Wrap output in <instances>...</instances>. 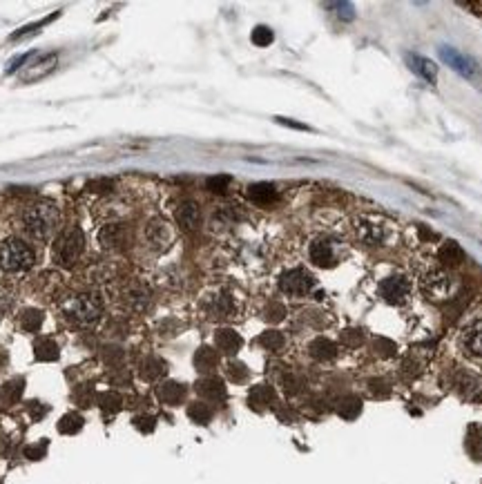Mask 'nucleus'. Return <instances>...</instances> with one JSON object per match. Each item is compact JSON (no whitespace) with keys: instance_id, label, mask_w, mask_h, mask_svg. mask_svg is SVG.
<instances>
[{"instance_id":"f8f14e48","label":"nucleus","mask_w":482,"mask_h":484,"mask_svg":"<svg viewBox=\"0 0 482 484\" xmlns=\"http://www.w3.org/2000/svg\"><path fill=\"white\" fill-rule=\"evenodd\" d=\"M177 221L181 228L186 230H197L199 228V221H201V212L199 206L195 201H183L181 206L177 208Z\"/></svg>"},{"instance_id":"412c9836","label":"nucleus","mask_w":482,"mask_h":484,"mask_svg":"<svg viewBox=\"0 0 482 484\" xmlns=\"http://www.w3.org/2000/svg\"><path fill=\"white\" fill-rule=\"evenodd\" d=\"M23 389H25L23 380H12V382H7L3 389H0V398H3L5 404H14V402L21 400Z\"/></svg>"},{"instance_id":"393cba45","label":"nucleus","mask_w":482,"mask_h":484,"mask_svg":"<svg viewBox=\"0 0 482 484\" xmlns=\"http://www.w3.org/2000/svg\"><path fill=\"white\" fill-rule=\"evenodd\" d=\"M121 395L119 393H114V391H108V393H103L101 398H99V406H101V411L105 413H117L121 411Z\"/></svg>"},{"instance_id":"2f4dec72","label":"nucleus","mask_w":482,"mask_h":484,"mask_svg":"<svg viewBox=\"0 0 482 484\" xmlns=\"http://www.w3.org/2000/svg\"><path fill=\"white\" fill-rule=\"evenodd\" d=\"M228 186H230V177H226V174H219V177L208 179V190H212V192H226Z\"/></svg>"},{"instance_id":"0eeeda50","label":"nucleus","mask_w":482,"mask_h":484,"mask_svg":"<svg viewBox=\"0 0 482 484\" xmlns=\"http://www.w3.org/2000/svg\"><path fill=\"white\" fill-rule=\"evenodd\" d=\"M440 56L451 70H456L458 74L465 76V79H474V76H478V65H476L474 58L460 54L458 50H453V47H440Z\"/></svg>"},{"instance_id":"b1692460","label":"nucleus","mask_w":482,"mask_h":484,"mask_svg":"<svg viewBox=\"0 0 482 484\" xmlns=\"http://www.w3.org/2000/svg\"><path fill=\"white\" fill-rule=\"evenodd\" d=\"M43 313L41 311H34V308H30V311H25L23 317H21V326H23V331L27 333H36L38 328L43 326Z\"/></svg>"},{"instance_id":"7ed1b4c3","label":"nucleus","mask_w":482,"mask_h":484,"mask_svg":"<svg viewBox=\"0 0 482 484\" xmlns=\"http://www.w3.org/2000/svg\"><path fill=\"white\" fill-rule=\"evenodd\" d=\"M34 250L21 239H7L0 244V268L9 270V273H18V270H27L34 266Z\"/></svg>"},{"instance_id":"72a5a7b5","label":"nucleus","mask_w":482,"mask_h":484,"mask_svg":"<svg viewBox=\"0 0 482 484\" xmlns=\"http://www.w3.org/2000/svg\"><path fill=\"white\" fill-rule=\"evenodd\" d=\"M45 451H47V444L41 442L38 447H27V449H25V456L30 458V460H41V458L45 456Z\"/></svg>"},{"instance_id":"c9c22d12","label":"nucleus","mask_w":482,"mask_h":484,"mask_svg":"<svg viewBox=\"0 0 482 484\" xmlns=\"http://www.w3.org/2000/svg\"><path fill=\"white\" fill-rule=\"evenodd\" d=\"M110 188H112L110 181H92V183H88V190H92V192H108Z\"/></svg>"},{"instance_id":"5701e85b","label":"nucleus","mask_w":482,"mask_h":484,"mask_svg":"<svg viewBox=\"0 0 482 484\" xmlns=\"http://www.w3.org/2000/svg\"><path fill=\"white\" fill-rule=\"evenodd\" d=\"M83 429V418L79 413H67L61 418L59 422V431L61 433H67V435H74V433H79Z\"/></svg>"},{"instance_id":"423d86ee","label":"nucleus","mask_w":482,"mask_h":484,"mask_svg":"<svg viewBox=\"0 0 482 484\" xmlns=\"http://www.w3.org/2000/svg\"><path fill=\"white\" fill-rule=\"evenodd\" d=\"M313 286H315V279L311 273H306L304 268H293L279 277V288H282V293L293 295V297L311 293Z\"/></svg>"},{"instance_id":"cd10ccee","label":"nucleus","mask_w":482,"mask_h":484,"mask_svg":"<svg viewBox=\"0 0 482 484\" xmlns=\"http://www.w3.org/2000/svg\"><path fill=\"white\" fill-rule=\"evenodd\" d=\"M311 353H313V357H317V360H329V357L335 355V346L329 340H317L311 346Z\"/></svg>"},{"instance_id":"2eb2a0df","label":"nucleus","mask_w":482,"mask_h":484,"mask_svg":"<svg viewBox=\"0 0 482 484\" xmlns=\"http://www.w3.org/2000/svg\"><path fill=\"white\" fill-rule=\"evenodd\" d=\"M146 237L154 248H166L170 244V228L163 221H150V226L146 228Z\"/></svg>"},{"instance_id":"6e6552de","label":"nucleus","mask_w":482,"mask_h":484,"mask_svg":"<svg viewBox=\"0 0 482 484\" xmlns=\"http://www.w3.org/2000/svg\"><path fill=\"white\" fill-rule=\"evenodd\" d=\"M355 230H358V237L364 239L366 244H371V246H382L389 237V230H387V226H384V221L375 219V217L360 219Z\"/></svg>"},{"instance_id":"f257e3e1","label":"nucleus","mask_w":482,"mask_h":484,"mask_svg":"<svg viewBox=\"0 0 482 484\" xmlns=\"http://www.w3.org/2000/svg\"><path fill=\"white\" fill-rule=\"evenodd\" d=\"M61 212L52 203H36L23 212V226L36 241H47L59 228Z\"/></svg>"},{"instance_id":"bb28decb","label":"nucleus","mask_w":482,"mask_h":484,"mask_svg":"<svg viewBox=\"0 0 482 484\" xmlns=\"http://www.w3.org/2000/svg\"><path fill=\"white\" fill-rule=\"evenodd\" d=\"M195 364H197L199 371H210L212 366L217 364L215 351H210V348H201V351L197 353V357H195Z\"/></svg>"},{"instance_id":"9b49d317","label":"nucleus","mask_w":482,"mask_h":484,"mask_svg":"<svg viewBox=\"0 0 482 484\" xmlns=\"http://www.w3.org/2000/svg\"><path fill=\"white\" fill-rule=\"evenodd\" d=\"M460 342H462V348H465L469 355L482 357V317L476 319V322H471L465 331H462Z\"/></svg>"},{"instance_id":"f704fd0d","label":"nucleus","mask_w":482,"mask_h":484,"mask_svg":"<svg viewBox=\"0 0 482 484\" xmlns=\"http://www.w3.org/2000/svg\"><path fill=\"white\" fill-rule=\"evenodd\" d=\"M246 366H241V364H230V377H233L235 382H241V380H246Z\"/></svg>"},{"instance_id":"4c0bfd02","label":"nucleus","mask_w":482,"mask_h":484,"mask_svg":"<svg viewBox=\"0 0 482 484\" xmlns=\"http://www.w3.org/2000/svg\"><path fill=\"white\" fill-rule=\"evenodd\" d=\"M45 411H47V409H45V406H41V404H38V402H34V404L30 406V415H32V418H34V420H41Z\"/></svg>"},{"instance_id":"20e7f679","label":"nucleus","mask_w":482,"mask_h":484,"mask_svg":"<svg viewBox=\"0 0 482 484\" xmlns=\"http://www.w3.org/2000/svg\"><path fill=\"white\" fill-rule=\"evenodd\" d=\"M65 317L79 326H94L101 319V302L96 295H79L65 304Z\"/></svg>"},{"instance_id":"f03ea898","label":"nucleus","mask_w":482,"mask_h":484,"mask_svg":"<svg viewBox=\"0 0 482 484\" xmlns=\"http://www.w3.org/2000/svg\"><path fill=\"white\" fill-rule=\"evenodd\" d=\"M83 250H85V235L79 228H67L65 232H61V237L54 241L52 255L59 266H74L76 261L81 259Z\"/></svg>"},{"instance_id":"c756f323","label":"nucleus","mask_w":482,"mask_h":484,"mask_svg":"<svg viewBox=\"0 0 482 484\" xmlns=\"http://www.w3.org/2000/svg\"><path fill=\"white\" fill-rule=\"evenodd\" d=\"M188 415L195 422H199V424H206L210 418H212V411L208 409L206 404H192L190 409H188Z\"/></svg>"},{"instance_id":"6ab92c4d","label":"nucleus","mask_w":482,"mask_h":484,"mask_svg":"<svg viewBox=\"0 0 482 484\" xmlns=\"http://www.w3.org/2000/svg\"><path fill=\"white\" fill-rule=\"evenodd\" d=\"M54 65H56V54L43 56L41 61L34 63V70H30V72L23 74V79H25V81H30V79H32V81H34V79H41V76H45L47 72L54 70Z\"/></svg>"},{"instance_id":"473e14b6","label":"nucleus","mask_w":482,"mask_h":484,"mask_svg":"<svg viewBox=\"0 0 482 484\" xmlns=\"http://www.w3.org/2000/svg\"><path fill=\"white\" fill-rule=\"evenodd\" d=\"M271 400H273V391L268 389V386H257V389L253 391V395H250V402H253V404H257V402L266 404Z\"/></svg>"},{"instance_id":"c85d7f7f","label":"nucleus","mask_w":482,"mask_h":484,"mask_svg":"<svg viewBox=\"0 0 482 484\" xmlns=\"http://www.w3.org/2000/svg\"><path fill=\"white\" fill-rule=\"evenodd\" d=\"M253 43L257 45V47H268L271 45L273 41H275V36H273V32L268 27H264V25H259V27H255L253 29Z\"/></svg>"},{"instance_id":"ddd939ff","label":"nucleus","mask_w":482,"mask_h":484,"mask_svg":"<svg viewBox=\"0 0 482 484\" xmlns=\"http://www.w3.org/2000/svg\"><path fill=\"white\" fill-rule=\"evenodd\" d=\"M407 61H409L411 70L416 72L418 76H422L424 81L436 83V79H438V65H433V63L429 61V58L418 56V54H409Z\"/></svg>"},{"instance_id":"39448f33","label":"nucleus","mask_w":482,"mask_h":484,"mask_svg":"<svg viewBox=\"0 0 482 484\" xmlns=\"http://www.w3.org/2000/svg\"><path fill=\"white\" fill-rule=\"evenodd\" d=\"M380 297L384 299L387 304H393V306H402L409 302L411 297V282L407 277H387L380 282Z\"/></svg>"},{"instance_id":"aec40b11","label":"nucleus","mask_w":482,"mask_h":484,"mask_svg":"<svg viewBox=\"0 0 482 484\" xmlns=\"http://www.w3.org/2000/svg\"><path fill=\"white\" fill-rule=\"evenodd\" d=\"M183 386L177 384V382H168V384H163L161 389H159V398L166 402V404H179L183 400Z\"/></svg>"},{"instance_id":"dca6fc26","label":"nucleus","mask_w":482,"mask_h":484,"mask_svg":"<svg viewBox=\"0 0 482 484\" xmlns=\"http://www.w3.org/2000/svg\"><path fill=\"white\" fill-rule=\"evenodd\" d=\"M210 315L212 317H230L235 313V299L226 295V293H221V295H215L210 299Z\"/></svg>"},{"instance_id":"4468645a","label":"nucleus","mask_w":482,"mask_h":484,"mask_svg":"<svg viewBox=\"0 0 482 484\" xmlns=\"http://www.w3.org/2000/svg\"><path fill=\"white\" fill-rule=\"evenodd\" d=\"M248 197L253 203H257V206H268V203H275L279 199V192L271 183H253V186L248 188Z\"/></svg>"},{"instance_id":"e433bc0d","label":"nucleus","mask_w":482,"mask_h":484,"mask_svg":"<svg viewBox=\"0 0 482 484\" xmlns=\"http://www.w3.org/2000/svg\"><path fill=\"white\" fill-rule=\"evenodd\" d=\"M134 424H137V429H141V431H152L154 420L152 418H137V420H134Z\"/></svg>"},{"instance_id":"9d476101","label":"nucleus","mask_w":482,"mask_h":484,"mask_svg":"<svg viewBox=\"0 0 482 484\" xmlns=\"http://www.w3.org/2000/svg\"><path fill=\"white\" fill-rule=\"evenodd\" d=\"M308 255H311V261L317 268H333L337 259L335 248L329 239H315L311 244V250H308Z\"/></svg>"},{"instance_id":"a211bd4d","label":"nucleus","mask_w":482,"mask_h":484,"mask_svg":"<svg viewBox=\"0 0 482 484\" xmlns=\"http://www.w3.org/2000/svg\"><path fill=\"white\" fill-rule=\"evenodd\" d=\"M217 346L221 348L224 353H237L239 346H241V337L235 333V331H228V328H224V331L217 333Z\"/></svg>"},{"instance_id":"7c9ffc66","label":"nucleus","mask_w":482,"mask_h":484,"mask_svg":"<svg viewBox=\"0 0 482 484\" xmlns=\"http://www.w3.org/2000/svg\"><path fill=\"white\" fill-rule=\"evenodd\" d=\"M262 342L268 351H279V348L284 346V337H282V333H275V331H271V333H264L262 335Z\"/></svg>"},{"instance_id":"a878e982","label":"nucleus","mask_w":482,"mask_h":484,"mask_svg":"<svg viewBox=\"0 0 482 484\" xmlns=\"http://www.w3.org/2000/svg\"><path fill=\"white\" fill-rule=\"evenodd\" d=\"M163 371H166V366H163V362L157 360V357H150V360H146L141 366V375L146 377V380H157L159 375H163Z\"/></svg>"},{"instance_id":"4be33fe9","label":"nucleus","mask_w":482,"mask_h":484,"mask_svg":"<svg viewBox=\"0 0 482 484\" xmlns=\"http://www.w3.org/2000/svg\"><path fill=\"white\" fill-rule=\"evenodd\" d=\"M197 389H199L201 395H206V398H210V400H221V398H224V384H221L219 380H215V377L199 382Z\"/></svg>"},{"instance_id":"f3484780","label":"nucleus","mask_w":482,"mask_h":484,"mask_svg":"<svg viewBox=\"0 0 482 484\" xmlns=\"http://www.w3.org/2000/svg\"><path fill=\"white\" fill-rule=\"evenodd\" d=\"M34 355H36V360H41V362H56L59 360V344H56L54 340H50V337H45V340H38L36 346H34Z\"/></svg>"},{"instance_id":"58836bf2","label":"nucleus","mask_w":482,"mask_h":484,"mask_svg":"<svg viewBox=\"0 0 482 484\" xmlns=\"http://www.w3.org/2000/svg\"><path fill=\"white\" fill-rule=\"evenodd\" d=\"M277 123L288 125V128H295V130H308L306 125H302V123H295V121H288V119H277Z\"/></svg>"},{"instance_id":"1a4fd4ad","label":"nucleus","mask_w":482,"mask_h":484,"mask_svg":"<svg viewBox=\"0 0 482 484\" xmlns=\"http://www.w3.org/2000/svg\"><path fill=\"white\" fill-rule=\"evenodd\" d=\"M422 284H424V288H427V293H431V295H436L438 299H442V297H447L451 293L453 279H451V275L445 273V270L433 268V270H429L427 275H424Z\"/></svg>"}]
</instances>
